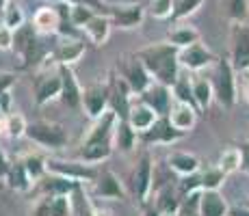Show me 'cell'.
Here are the masks:
<instances>
[{
    "label": "cell",
    "instance_id": "cell-10",
    "mask_svg": "<svg viewBox=\"0 0 249 216\" xmlns=\"http://www.w3.org/2000/svg\"><path fill=\"white\" fill-rule=\"evenodd\" d=\"M85 54V39L80 37H61L59 43L52 48L50 61L54 65H74L76 61H80Z\"/></svg>",
    "mask_w": 249,
    "mask_h": 216
},
{
    "label": "cell",
    "instance_id": "cell-41",
    "mask_svg": "<svg viewBox=\"0 0 249 216\" xmlns=\"http://www.w3.org/2000/svg\"><path fill=\"white\" fill-rule=\"evenodd\" d=\"M150 13L159 20H167L174 16V0H152Z\"/></svg>",
    "mask_w": 249,
    "mask_h": 216
},
{
    "label": "cell",
    "instance_id": "cell-11",
    "mask_svg": "<svg viewBox=\"0 0 249 216\" xmlns=\"http://www.w3.org/2000/svg\"><path fill=\"white\" fill-rule=\"evenodd\" d=\"M139 100L145 102L150 108H154L159 117H167L171 106H174V102H176L174 93H171V86H165L160 83H152L141 95H139Z\"/></svg>",
    "mask_w": 249,
    "mask_h": 216
},
{
    "label": "cell",
    "instance_id": "cell-46",
    "mask_svg": "<svg viewBox=\"0 0 249 216\" xmlns=\"http://www.w3.org/2000/svg\"><path fill=\"white\" fill-rule=\"evenodd\" d=\"M13 83H16V76L13 74H0V95L7 93L13 86Z\"/></svg>",
    "mask_w": 249,
    "mask_h": 216
},
{
    "label": "cell",
    "instance_id": "cell-15",
    "mask_svg": "<svg viewBox=\"0 0 249 216\" xmlns=\"http://www.w3.org/2000/svg\"><path fill=\"white\" fill-rule=\"evenodd\" d=\"M178 59H180L182 69H186V71H202L204 67H208L210 63H213L214 56H213V52H210L208 48L202 46V43H193V46L180 50Z\"/></svg>",
    "mask_w": 249,
    "mask_h": 216
},
{
    "label": "cell",
    "instance_id": "cell-37",
    "mask_svg": "<svg viewBox=\"0 0 249 216\" xmlns=\"http://www.w3.org/2000/svg\"><path fill=\"white\" fill-rule=\"evenodd\" d=\"M93 16H98V13L93 11L91 7H85V4H74L71 2V9H70V22L74 24L78 31H83L85 26L89 24V20Z\"/></svg>",
    "mask_w": 249,
    "mask_h": 216
},
{
    "label": "cell",
    "instance_id": "cell-33",
    "mask_svg": "<svg viewBox=\"0 0 249 216\" xmlns=\"http://www.w3.org/2000/svg\"><path fill=\"white\" fill-rule=\"evenodd\" d=\"M171 93H174L176 102H184V104L195 106V100H193V78H189V76L180 74V78L176 80L174 86H171ZM195 108H197V106H195Z\"/></svg>",
    "mask_w": 249,
    "mask_h": 216
},
{
    "label": "cell",
    "instance_id": "cell-4",
    "mask_svg": "<svg viewBox=\"0 0 249 216\" xmlns=\"http://www.w3.org/2000/svg\"><path fill=\"white\" fill-rule=\"evenodd\" d=\"M117 74L126 80L128 86L132 89V93H137V95H141L147 86L154 83L152 74L147 71V67L141 63V59H139L137 54L124 56V59L117 63Z\"/></svg>",
    "mask_w": 249,
    "mask_h": 216
},
{
    "label": "cell",
    "instance_id": "cell-42",
    "mask_svg": "<svg viewBox=\"0 0 249 216\" xmlns=\"http://www.w3.org/2000/svg\"><path fill=\"white\" fill-rule=\"evenodd\" d=\"M178 216H199V193H195V195L186 197V199H182Z\"/></svg>",
    "mask_w": 249,
    "mask_h": 216
},
{
    "label": "cell",
    "instance_id": "cell-51",
    "mask_svg": "<svg viewBox=\"0 0 249 216\" xmlns=\"http://www.w3.org/2000/svg\"><path fill=\"white\" fill-rule=\"evenodd\" d=\"M230 216H249V208H230Z\"/></svg>",
    "mask_w": 249,
    "mask_h": 216
},
{
    "label": "cell",
    "instance_id": "cell-43",
    "mask_svg": "<svg viewBox=\"0 0 249 216\" xmlns=\"http://www.w3.org/2000/svg\"><path fill=\"white\" fill-rule=\"evenodd\" d=\"M0 50H13V31L0 22Z\"/></svg>",
    "mask_w": 249,
    "mask_h": 216
},
{
    "label": "cell",
    "instance_id": "cell-22",
    "mask_svg": "<svg viewBox=\"0 0 249 216\" xmlns=\"http://www.w3.org/2000/svg\"><path fill=\"white\" fill-rule=\"evenodd\" d=\"M33 26H35L37 33L41 35H56L61 26V16L56 11L54 4H48V7H39L33 16Z\"/></svg>",
    "mask_w": 249,
    "mask_h": 216
},
{
    "label": "cell",
    "instance_id": "cell-13",
    "mask_svg": "<svg viewBox=\"0 0 249 216\" xmlns=\"http://www.w3.org/2000/svg\"><path fill=\"white\" fill-rule=\"evenodd\" d=\"M61 89H63V83H61L59 65H56V71L39 74L35 78V102H37V106H44V104L52 102V100L61 98Z\"/></svg>",
    "mask_w": 249,
    "mask_h": 216
},
{
    "label": "cell",
    "instance_id": "cell-25",
    "mask_svg": "<svg viewBox=\"0 0 249 216\" xmlns=\"http://www.w3.org/2000/svg\"><path fill=\"white\" fill-rule=\"evenodd\" d=\"M111 28H113L111 17L98 13V16H93L89 20V24L83 28V33L87 35V39L91 43H95V46H102V43H107L108 35H111Z\"/></svg>",
    "mask_w": 249,
    "mask_h": 216
},
{
    "label": "cell",
    "instance_id": "cell-14",
    "mask_svg": "<svg viewBox=\"0 0 249 216\" xmlns=\"http://www.w3.org/2000/svg\"><path fill=\"white\" fill-rule=\"evenodd\" d=\"M108 17H111L113 26H119L124 31L141 26L143 17H145V7L143 4H119V7H108Z\"/></svg>",
    "mask_w": 249,
    "mask_h": 216
},
{
    "label": "cell",
    "instance_id": "cell-31",
    "mask_svg": "<svg viewBox=\"0 0 249 216\" xmlns=\"http://www.w3.org/2000/svg\"><path fill=\"white\" fill-rule=\"evenodd\" d=\"M169 43L176 46L178 50H184L193 43H199V33L191 26H176L169 31Z\"/></svg>",
    "mask_w": 249,
    "mask_h": 216
},
{
    "label": "cell",
    "instance_id": "cell-48",
    "mask_svg": "<svg viewBox=\"0 0 249 216\" xmlns=\"http://www.w3.org/2000/svg\"><path fill=\"white\" fill-rule=\"evenodd\" d=\"M9 169H11V162L7 160V156H4V151L0 150V180H7Z\"/></svg>",
    "mask_w": 249,
    "mask_h": 216
},
{
    "label": "cell",
    "instance_id": "cell-20",
    "mask_svg": "<svg viewBox=\"0 0 249 216\" xmlns=\"http://www.w3.org/2000/svg\"><path fill=\"white\" fill-rule=\"evenodd\" d=\"M197 113L199 110L195 106H191V104L174 102V106H171L167 119H169L171 126L178 130V132L186 134V132H191V130L195 128V123H197Z\"/></svg>",
    "mask_w": 249,
    "mask_h": 216
},
{
    "label": "cell",
    "instance_id": "cell-17",
    "mask_svg": "<svg viewBox=\"0 0 249 216\" xmlns=\"http://www.w3.org/2000/svg\"><path fill=\"white\" fill-rule=\"evenodd\" d=\"M152 203H154V208L159 210L160 214H178L180 205H182V195L178 190V182L167 184V186H162V188L154 190Z\"/></svg>",
    "mask_w": 249,
    "mask_h": 216
},
{
    "label": "cell",
    "instance_id": "cell-53",
    "mask_svg": "<svg viewBox=\"0 0 249 216\" xmlns=\"http://www.w3.org/2000/svg\"><path fill=\"white\" fill-rule=\"evenodd\" d=\"M7 2H9V0H0V11L4 9V4H7Z\"/></svg>",
    "mask_w": 249,
    "mask_h": 216
},
{
    "label": "cell",
    "instance_id": "cell-28",
    "mask_svg": "<svg viewBox=\"0 0 249 216\" xmlns=\"http://www.w3.org/2000/svg\"><path fill=\"white\" fill-rule=\"evenodd\" d=\"M139 134L130 128V123L126 119H119L117 126H115V132H113V143L119 151H130L135 147Z\"/></svg>",
    "mask_w": 249,
    "mask_h": 216
},
{
    "label": "cell",
    "instance_id": "cell-6",
    "mask_svg": "<svg viewBox=\"0 0 249 216\" xmlns=\"http://www.w3.org/2000/svg\"><path fill=\"white\" fill-rule=\"evenodd\" d=\"M230 63L238 74L249 71V26H245V24H234L232 28Z\"/></svg>",
    "mask_w": 249,
    "mask_h": 216
},
{
    "label": "cell",
    "instance_id": "cell-32",
    "mask_svg": "<svg viewBox=\"0 0 249 216\" xmlns=\"http://www.w3.org/2000/svg\"><path fill=\"white\" fill-rule=\"evenodd\" d=\"M217 166L221 169L226 175H232V173L241 171L243 169V153H241V147H228V150L221 151L219 156V162Z\"/></svg>",
    "mask_w": 249,
    "mask_h": 216
},
{
    "label": "cell",
    "instance_id": "cell-30",
    "mask_svg": "<svg viewBox=\"0 0 249 216\" xmlns=\"http://www.w3.org/2000/svg\"><path fill=\"white\" fill-rule=\"evenodd\" d=\"M4 182H9V186H11L13 190H20V193H26L33 186V180H31V175H28V171L24 169L22 160L11 162V169H9V175Z\"/></svg>",
    "mask_w": 249,
    "mask_h": 216
},
{
    "label": "cell",
    "instance_id": "cell-5",
    "mask_svg": "<svg viewBox=\"0 0 249 216\" xmlns=\"http://www.w3.org/2000/svg\"><path fill=\"white\" fill-rule=\"evenodd\" d=\"M26 136L31 138L37 145H44L48 150H61L68 145V132L61 126L50 121H35L28 123L26 128Z\"/></svg>",
    "mask_w": 249,
    "mask_h": 216
},
{
    "label": "cell",
    "instance_id": "cell-39",
    "mask_svg": "<svg viewBox=\"0 0 249 216\" xmlns=\"http://www.w3.org/2000/svg\"><path fill=\"white\" fill-rule=\"evenodd\" d=\"M204 4V0H174V20H184V17L193 16L199 7Z\"/></svg>",
    "mask_w": 249,
    "mask_h": 216
},
{
    "label": "cell",
    "instance_id": "cell-23",
    "mask_svg": "<svg viewBox=\"0 0 249 216\" xmlns=\"http://www.w3.org/2000/svg\"><path fill=\"white\" fill-rule=\"evenodd\" d=\"M167 165H169V169L180 177L193 175V173H199V169H202L199 158L193 156V153H189V151H171L169 156H167Z\"/></svg>",
    "mask_w": 249,
    "mask_h": 216
},
{
    "label": "cell",
    "instance_id": "cell-24",
    "mask_svg": "<svg viewBox=\"0 0 249 216\" xmlns=\"http://www.w3.org/2000/svg\"><path fill=\"white\" fill-rule=\"evenodd\" d=\"M95 195L100 199H124V186L119 177L108 169L100 171L95 180Z\"/></svg>",
    "mask_w": 249,
    "mask_h": 216
},
{
    "label": "cell",
    "instance_id": "cell-56",
    "mask_svg": "<svg viewBox=\"0 0 249 216\" xmlns=\"http://www.w3.org/2000/svg\"><path fill=\"white\" fill-rule=\"evenodd\" d=\"M0 186H2V180H0Z\"/></svg>",
    "mask_w": 249,
    "mask_h": 216
},
{
    "label": "cell",
    "instance_id": "cell-8",
    "mask_svg": "<svg viewBox=\"0 0 249 216\" xmlns=\"http://www.w3.org/2000/svg\"><path fill=\"white\" fill-rule=\"evenodd\" d=\"M152 186H154V165L147 153H143L141 160L137 162L135 171H132V190H135L137 199L141 203H147L152 195Z\"/></svg>",
    "mask_w": 249,
    "mask_h": 216
},
{
    "label": "cell",
    "instance_id": "cell-55",
    "mask_svg": "<svg viewBox=\"0 0 249 216\" xmlns=\"http://www.w3.org/2000/svg\"><path fill=\"white\" fill-rule=\"evenodd\" d=\"M160 216H178V214H160Z\"/></svg>",
    "mask_w": 249,
    "mask_h": 216
},
{
    "label": "cell",
    "instance_id": "cell-18",
    "mask_svg": "<svg viewBox=\"0 0 249 216\" xmlns=\"http://www.w3.org/2000/svg\"><path fill=\"white\" fill-rule=\"evenodd\" d=\"M59 74H61V83H63V89H61V100H63V104L68 108L83 106V89H80L74 71H71L68 65H59Z\"/></svg>",
    "mask_w": 249,
    "mask_h": 216
},
{
    "label": "cell",
    "instance_id": "cell-44",
    "mask_svg": "<svg viewBox=\"0 0 249 216\" xmlns=\"http://www.w3.org/2000/svg\"><path fill=\"white\" fill-rule=\"evenodd\" d=\"M70 2H74V4H85V7H91L95 13H102V16H107V13H108V7L102 2V0H70Z\"/></svg>",
    "mask_w": 249,
    "mask_h": 216
},
{
    "label": "cell",
    "instance_id": "cell-16",
    "mask_svg": "<svg viewBox=\"0 0 249 216\" xmlns=\"http://www.w3.org/2000/svg\"><path fill=\"white\" fill-rule=\"evenodd\" d=\"M126 121L130 123V128L135 130L139 136H141V134H145L147 130L159 121V115H156L154 108H150L145 102H141V100H139V102H132Z\"/></svg>",
    "mask_w": 249,
    "mask_h": 216
},
{
    "label": "cell",
    "instance_id": "cell-49",
    "mask_svg": "<svg viewBox=\"0 0 249 216\" xmlns=\"http://www.w3.org/2000/svg\"><path fill=\"white\" fill-rule=\"evenodd\" d=\"M241 153H243V171L249 173V141L241 145Z\"/></svg>",
    "mask_w": 249,
    "mask_h": 216
},
{
    "label": "cell",
    "instance_id": "cell-2",
    "mask_svg": "<svg viewBox=\"0 0 249 216\" xmlns=\"http://www.w3.org/2000/svg\"><path fill=\"white\" fill-rule=\"evenodd\" d=\"M236 74L238 71L232 67L230 59H219L217 63H214V74H213L214 100H217L223 108H232L234 104H236V100H238Z\"/></svg>",
    "mask_w": 249,
    "mask_h": 216
},
{
    "label": "cell",
    "instance_id": "cell-7",
    "mask_svg": "<svg viewBox=\"0 0 249 216\" xmlns=\"http://www.w3.org/2000/svg\"><path fill=\"white\" fill-rule=\"evenodd\" d=\"M48 173H54L61 175L65 180H71L76 184H83V182H95L98 180V171L91 165L80 162H61V160H48Z\"/></svg>",
    "mask_w": 249,
    "mask_h": 216
},
{
    "label": "cell",
    "instance_id": "cell-38",
    "mask_svg": "<svg viewBox=\"0 0 249 216\" xmlns=\"http://www.w3.org/2000/svg\"><path fill=\"white\" fill-rule=\"evenodd\" d=\"M74 205H71V195H54L50 197V216H71Z\"/></svg>",
    "mask_w": 249,
    "mask_h": 216
},
{
    "label": "cell",
    "instance_id": "cell-9",
    "mask_svg": "<svg viewBox=\"0 0 249 216\" xmlns=\"http://www.w3.org/2000/svg\"><path fill=\"white\" fill-rule=\"evenodd\" d=\"M83 108L91 119H100L104 113L111 110L108 84H91L83 89Z\"/></svg>",
    "mask_w": 249,
    "mask_h": 216
},
{
    "label": "cell",
    "instance_id": "cell-35",
    "mask_svg": "<svg viewBox=\"0 0 249 216\" xmlns=\"http://www.w3.org/2000/svg\"><path fill=\"white\" fill-rule=\"evenodd\" d=\"M22 165H24V169L28 171V175H31L33 182H39L41 177H46V173H48V162L39 156H24Z\"/></svg>",
    "mask_w": 249,
    "mask_h": 216
},
{
    "label": "cell",
    "instance_id": "cell-21",
    "mask_svg": "<svg viewBox=\"0 0 249 216\" xmlns=\"http://www.w3.org/2000/svg\"><path fill=\"white\" fill-rule=\"evenodd\" d=\"M199 216H230V205L219 190L199 193Z\"/></svg>",
    "mask_w": 249,
    "mask_h": 216
},
{
    "label": "cell",
    "instance_id": "cell-45",
    "mask_svg": "<svg viewBox=\"0 0 249 216\" xmlns=\"http://www.w3.org/2000/svg\"><path fill=\"white\" fill-rule=\"evenodd\" d=\"M33 216H50V197H41L37 199L35 208H33Z\"/></svg>",
    "mask_w": 249,
    "mask_h": 216
},
{
    "label": "cell",
    "instance_id": "cell-3",
    "mask_svg": "<svg viewBox=\"0 0 249 216\" xmlns=\"http://www.w3.org/2000/svg\"><path fill=\"white\" fill-rule=\"evenodd\" d=\"M13 50L20 54V59L24 61V65H33L46 61V52L39 43L37 31L33 24H24L22 28H18L13 33Z\"/></svg>",
    "mask_w": 249,
    "mask_h": 216
},
{
    "label": "cell",
    "instance_id": "cell-19",
    "mask_svg": "<svg viewBox=\"0 0 249 216\" xmlns=\"http://www.w3.org/2000/svg\"><path fill=\"white\" fill-rule=\"evenodd\" d=\"M184 136L182 132H178L171 121L167 117H159V121L154 123L145 134H141V141L143 143H159V145H171V143L180 141Z\"/></svg>",
    "mask_w": 249,
    "mask_h": 216
},
{
    "label": "cell",
    "instance_id": "cell-54",
    "mask_svg": "<svg viewBox=\"0 0 249 216\" xmlns=\"http://www.w3.org/2000/svg\"><path fill=\"white\" fill-rule=\"evenodd\" d=\"M50 4H59V2H63V0H48Z\"/></svg>",
    "mask_w": 249,
    "mask_h": 216
},
{
    "label": "cell",
    "instance_id": "cell-12",
    "mask_svg": "<svg viewBox=\"0 0 249 216\" xmlns=\"http://www.w3.org/2000/svg\"><path fill=\"white\" fill-rule=\"evenodd\" d=\"M132 89L128 86V83L122 76H113L111 83H108V98H111V110L117 115L119 119H126L132 106Z\"/></svg>",
    "mask_w": 249,
    "mask_h": 216
},
{
    "label": "cell",
    "instance_id": "cell-1",
    "mask_svg": "<svg viewBox=\"0 0 249 216\" xmlns=\"http://www.w3.org/2000/svg\"><path fill=\"white\" fill-rule=\"evenodd\" d=\"M180 50L176 46H171L169 41H159L150 43V46L141 48L137 52V56L141 59V63L147 67V71L152 74L154 83H160L165 86H174L176 80L180 78Z\"/></svg>",
    "mask_w": 249,
    "mask_h": 216
},
{
    "label": "cell",
    "instance_id": "cell-50",
    "mask_svg": "<svg viewBox=\"0 0 249 216\" xmlns=\"http://www.w3.org/2000/svg\"><path fill=\"white\" fill-rule=\"evenodd\" d=\"M143 216H160V212L154 208V203H152V201H147L145 208H143Z\"/></svg>",
    "mask_w": 249,
    "mask_h": 216
},
{
    "label": "cell",
    "instance_id": "cell-40",
    "mask_svg": "<svg viewBox=\"0 0 249 216\" xmlns=\"http://www.w3.org/2000/svg\"><path fill=\"white\" fill-rule=\"evenodd\" d=\"M26 128H28V121L20 113L7 115V136H11V138L26 136Z\"/></svg>",
    "mask_w": 249,
    "mask_h": 216
},
{
    "label": "cell",
    "instance_id": "cell-36",
    "mask_svg": "<svg viewBox=\"0 0 249 216\" xmlns=\"http://www.w3.org/2000/svg\"><path fill=\"white\" fill-rule=\"evenodd\" d=\"M199 173H202V190H219L228 177L219 166H208L206 171H199Z\"/></svg>",
    "mask_w": 249,
    "mask_h": 216
},
{
    "label": "cell",
    "instance_id": "cell-27",
    "mask_svg": "<svg viewBox=\"0 0 249 216\" xmlns=\"http://www.w3.org/2000/svg\"><path fill=\"white\" fill-rule=\"evenodd\" d=\"M113 153V141H102V143H83V151H80V160L87 165L107 160Z\"/></svg>",
    "mask_w": 249,
    "mask_h": 216
},
{
    "label": "cell",
    "instance_id": "cell-52",
    "mask_svg": "<svg viewBox=\"0 0 249 216\" xmlns=\"http://www.w3.org/2000/svg\"><path fill=\"white\" fill-rule=\"evenodd\" d=\"M243 91H245V100L249 102V78L245 80V89H243Z\"/></svg>",
    "mask_w": 249,
    "mask_h": 216
},
{
    "label": "cell",
    "instance_id": "cell-29",
    "mask_svg": "<svg viewBox=\"0 0 249 216\" xmlns=\"http://www.w3.org/2000/svg\"><path fill=\"white\" fill-rule=\"evenodd\" d=\"M0 22H2L7 28H11L13 33L26 24V17H24L22 7L16 2V0H9V2L4 4V9L0 11Z\"/></svg>",
    "mask_w": 249,
    "mask_h": 216
},
{
    "label": "cell",
    "instance_id": "cell-47",
    "mask_svg": "<svg viewBox=\"0 0 249 216\" xmlns=\"http://www.w3.org/2000/svg\"><path fill=\"white\" fill-rule=\"evenodd\" d=\"M0 115H4V117L11 115V93L9 91L0 95Z\"/></svg>",
    "mask_w": 249,
    "mask_h": 216
},
{
    "label": "cell",
    "instance_id": "cell-26",
    "mask_svg": "<svg viewBox=\"0 0 249 216\" xmlns=\"http://www.w3.org/2000/svg\"><path fill=\"white\" fill-rule=\"evenodd\" d=\"M193 100L197 110H208L210 104L214 100V89H213V80L195 76L193 78Z\"/></svg>",
    "mask_w": 249,
    "mask_h": 216
},
{
    "label": "cell",
    "instance_id": "cell-34",
    "mask_svg": "<svg viewBox=\"0 0 249 216\" xmlns=\"http://www.w3.org/2000/svg\"><path fill=\"white\" fill-rule=\"evenodd\" d=\"M221 7H223V13L230 17L232 22L236 24H243L247 20V0H221Z\"/></svg>",
    "mask_w": 249,
    "mask_h": 216
}]
</instances>
